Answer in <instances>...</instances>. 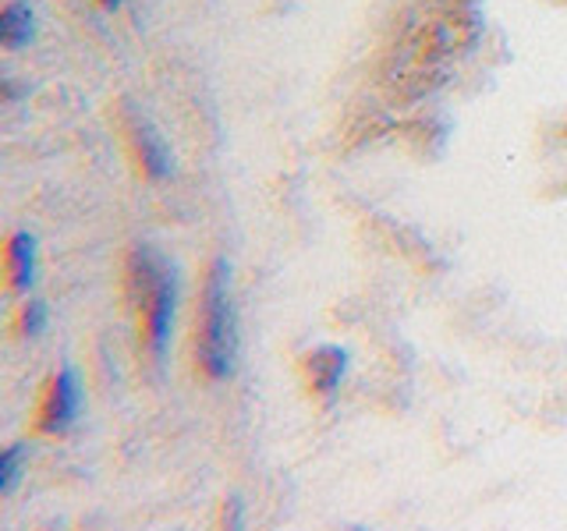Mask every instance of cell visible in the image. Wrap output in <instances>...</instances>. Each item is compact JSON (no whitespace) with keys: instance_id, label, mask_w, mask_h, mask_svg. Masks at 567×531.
<instances>
[{"instance_id":"cell-1","label":"cell","mask_w":567,"mask_h":531,"mask_svg":"<svg viewBox=\"0 0 567 531\" xmlns=\"http://www.w3.org/2000/svg\"><path fill=\"white\" fill-rule=\"evenodd\" d=\"M241 358L238 309L230 294V262L217 256L206 270L203 283V323H199V365L209 379H230Z\"/></svg>"},{"instance_id":"cell-2","label":"cell","mask_w":567,"mask_h":531,"mask_svg":"<svg viewBox=\"0 0 567 531\" xmlns=\"http://www.w3.org/2000/svg\"><path fill=\"white\" fill-rule=\"evenodd\" d=\"M132 291L138 298L142 323H146L150 354L156 362H164L177 312V273L153 244L132 248Z\"/></svg>"},{"instance_id":"cell-3","label":"cell","mask_w":567,"mask_h":531,"mask_svg":"<svg viewBox=\"0 0 567 531\" xmlns=\"http://www.w3.org/2000/svg\"><path fill=\"white\" fill-rule=\"evenodd\" d=\"M79 412H82L79 372L71 365H64L61 372H53V379L47 383V394L40 404V429L50 436H61L79 421Z\"/></svg>"},{"instance_id":"cell-4","label":"cell","mask_w":567,"mask_h":531,"mask_svg":"<svg viewBox=\"0 0 567 531\" xmlns=\"http://www.w3.org/2000/svg\"><path fill=\"white\" fill-rule=\"evenodd\" d=\"M132 142H135V156H138L142 170H146L153 181H164V177H171V170H174L171 146L146 117L132 121Z\"/></svg>"},{"instance_id":"cell-5","label":"cell","mask_w":567,"mask_h":531,"mask_svg":"<svg viewBox=\"0 0 567 531\" xmlns=\"http://www.w3.org/2000/svg\"><path fill=\"white\" fill-rule=\"evenodd\" d=\"M306 372H309V383L316 394H333L341 386L344 372H348V351L337 347V344H323L306 354Z\"/></svg>"},{"instance_id":"cell-6","label":"cell","mask_w":567,"mask_h":531,"mask_svg":"<svg viewBox=\"0 0 567 531\" xmlns=\"http://www.w3.org/2000/svg\"><path fill=\"white\" fill-rule=\"evenodd\" d=\"M35 270H40V244L29 235V230H14L8 238V273H11V288L18 294H25L35 283Z\"/></svg>"},{"instance_id":"cell-7","label":"cell","mask_w":567,"mask_h":531,"mask_svg":"<svg viewBox=\"0 0 567 531\" xmlns=\"http://www.w3.org/2000/svg\"><path fill=\"white\" fill-rule=\"evenodd\" d=\"M35 35V11L29 0H8L0 11V43L8 50H22Z\"/></svg>"},{"instance_id":"cell-8","label":"cell","mask_w":567,"mask_h":531,"mask_svg":"<svg viewBox=\"0 0 567 531\" xmlns=\"http://www.w3.org/2000/svg\"><path fill=\"white\" fill-rule=\"evenodd\" d=\"M25 442H11V447L0 454V496H11L18 489V478L25 468Z\"/></svg>"},{"instance_id":"cell-9","label":"cell","mask_w":567,"mask_h":531,"mask_svg":"<svg viewBox=\"0 0 567 531\" xmlns=\"http://www.w3.org/2000/svg\"><path fill=\"white\" fill-rule=\"evenodd\" d=\"M50 323V309H47V301L40 298H29L25 301V309H22V333L25 336H40Z\"/></svg>"},{"instance_id":"cell-10","label":"cell","mask_w":567,"mask_h":531,"mask_svg":"<svg viewBox=\"0 0 567 531\" xmlns=\"http://www.w3.org/2000/svg\"><path fill=\"white\" fill-rule=\"evenodd\" d=\"M121 4H124V0H100V8H103V11H117Z\"/></svg>"}]
</instances>
